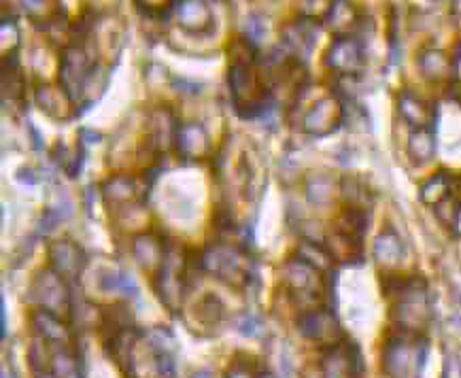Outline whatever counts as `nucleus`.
Segmentation results:
<instances>
[{"mask_svg":"<svg viewBox=\"0 0 461 378\" xmlns=\"http://www.w3.org/2000/svg\"><path fill=\"white\" fill-rule=\"evenodd\" d=\"M230 94H232L234 109L242 117H256L264 113L270 104V87L266 76L256 67V56H239L228 73Z\"/></svg>","mask_w":461,"mask_h":378,"instance_id":"7ed1b4c3","label":"nucleus"},{"mask_svg":"<svg viewBox=\"0 0 461 378\" xmlns=\"http://www.w3.org/2000/svg\"><path fill=\"white\" fill-rule=\"evenodd\" d=\"M409 156L415 164H428L431 158L436 156V139L434 132L429 128L423 130H412L411 137H409Z\"/></svg>","mask_w":461,"mask_h":378,"instance_id":"c756f323","label":"nucleus"},{"mask_svg":"<svg viewBox=\"0 0 461 378\" xmlns=\"http://www.w3.org/2000/svg\"><path fill=\"white\" fill-rule=\"evenodd\" d=\"M0 315H3V338L7 336V304H5V298H3V310H0Z\"/></svg>","mask_w":461,"mask_h":378,"instance_id":"de8ad7c7","label":"nucleus"},{"mask_svg":"<svg viewBox=\"0 0 461 378\" xmlns=\"http://www.w3.org/2000/svg\"><path fill=\"white\" fill-rule=\"evenodd\" d=\"M79 137H81V140H86V143H100V132H94V130H90V128H84L79 132Z\"/></svg>","mask_w":461,"mask_h":378,"instance_id":"49530a36","label":"nucleus"},{"mask_svg":"<svg viewBox=\"0 0 461 378\" xmlns=\"http://www.w3.org/2000/svg\"><path fill=\"white\" fill-rule=\"evenodd\" d=\"M58 378H84L81 357L73 351V346H51V365Z\"/></svg>","mask_w":461,"mask_h":378,"instance_id":"a878e982","label":"nucleus"},{"mask_svg":"<svg viewBox=\"0 0 461 378\" xmlns=\"http://www.w3.org/2000/svg\"><path fill=\"white\" fill-rule=\"evenodd\" d=\"M3 378H15V374H14V372L9 374V368H3Z\"/></svg>","mask_w":461,"mask_h":378,"instance_id":"603ef678","label":"nucleus"},{"mask_svg":"<svg viewBox=\"0 0 461 378\" xmlns=\"http://www.w3.org/2000/svg\"><path fill=\"white\" fill-rule=\"evenodd\" d=\"M448 228H451L453 232L461 238V202H455L453 217H451V223H448Z\"/></svg>","mask_w":461,"mask_h":378,"instance_id":"c03bdc74","label":"nucleus"},{"mask_svg":"<svg viewBox=\"0 0 461 378\" xmlns=\"http://www.w3.org/2000/svg\"><path fill=\"white\" fill-rule=\"evenodd\" d=\"M266 37V23L262 22V17L258 15H251L249 20L245 23V39L249 40V43H259Z\"/></svg>","mask_w":461,"mask_h":378,"instance_id":"a19ab883","label":"nucleus"},{"mask_svg":"<svg viewBox=\"0 0 461 378\" xmlns=\"http://www.w3.org/2000/svg\"><path fill=\"white\" fill-rule=\"evenodd\" d=\"M340 192L348 206H357V209H366V204L370 202V189L366 187V183L357 176H345L340 181Z\"/></svg>","mask_w":461,"mask_h":378,"instance_id":"c9c22d12","label":"nucleus"},{"mask_svg":"<svg viewBox=\"0 0 461 378\" xmlns=\"http://www.w3.org/2000/svg\"><path fill=\"white\" fill-rule=\"evenodd\" d=\"M385 292L392 302V323L395 332L423 336L429 328L434 310L428 285L417 276H393L385 281Z\"/></svg>","mask_w":461,"mask_h":378,"instance_id":"f257e3e1","label":"nucleus"},{"mask_svg":"<svg viewBox=\"0 0 461 378\" xmlns=\"http://www.w3.org/2000/svg\"><path fill=\"white\" fill-rule=\"evenodd\" d=\"M100 192H103L104 202L109 206L128 209V206H137L147 198L149 181L134 175H115L103 183Z\"/></svg>","mask_w":461,"mask_h":378,"instance_id":"9d476101","label":"nucleus"},{"mask_svg":"<svg viewBox=\"0 0 461 378\" xmlns=\"http://www.w3.org/2000/svg\"><path fill=\"white\" fill-rule=\"evenodd\" d=\"M168 245L156 234H139L132 238V257L145 273L156 276L167 259Z\"/></svg>","mask_w":461,"mask_h":378,"instance_id":"a211bd4d","label":"nucleus"},{"mask_svg":"<svg viewBox=\"0 0 461 378\" xmlns=\"http://www.w3.org/2000/svg\"><path fill=\"white\" fill-rule=\"evenodd\" d=\"M189 283H192V274H189L187 257L183 256L179 247L168 245L167 259L156 274V292L170 312H176L183 306V300L189 292Z\"/></svg>","mask_w":461,"mask_h":378,"instance_id":"39448f33","label":"nucleus"},{"mask_svg":"<svg viewBox=\"0 0 461 378\" xmlns=\"http://www.w3.org/2000/svg\"><path fill=\"white\" fill-rule=\"evenodd\" d=\"M200 268L206 274L215 276L223 285L247 292L256 279V264L253 257L242 247L234 242L217 240L211 242L200 256Z\"/></svg>","mask_w":461,"mask_h":378,"instance_id":"f03ea898","label":"nucleus"},{"mask_svg":"<svg viewBox=\"0 0 461 378\" xmlns=\"http://www.w3.org/2000/svg\"><path fill=\"white\" fill-rule=\"evenodd\" d=\"M428 351L423 336L395 332L383 345L381 368L387 378H421Z\"/></svg>","mask_w":461,"mask_h":378,"instance_id":"20e7f679","label":"nucleus"},{"mask_svg":"<svg viewBox=\"0 0 461 378\" xmlns=\"http://www.w3.org/2000/svg\"><path fill=\"white\" fill-rule=\"evenodd\" d=\"M68 321L77 323V328H79V329L103 328L104 310L98 309L96 304L87 302V300H84V302H79V304L73 302V310H70Z\"/></svg>","mask_w":461,"mask_h":378,"instance_id":"72a5a7b5","label":"nucleus"},{"mask_svg":"<svg viewBox=\"0 0 461 378\" xmlns=\"http://www.w3.org/2000/svg\"><path fill=\"white\" fill-rule=\"evenodd\" d=\"M28 298L37 309L50 310L58 317H70V310H73V293H70L68 281L53 268L37 273L28 289Z\"/></svg>","mask_w":461,"mask_h":378,"instance_id":"0eeeda50","label":"nucleus"},{"mask_svg":"<svg viewBox=\"0 0 461 378\" xmlns=\"http://www.w3.org/2000/svg\"><path fill=\"white\" fill-rule=\"evenodd\" d=\"M34 378H58V376L53 374V372L47 370V372H37V376H34Z\"/></svg>","mask_w":461,"mask_h":378,"instance_id":"8fccbe9b","label":"nucleus"},{"mask_svg":"<svg viewBox=\"0 0 461 378\" xmlns=\"http://www.w3.org/2000/svg\"><path fill=\"white\" fill-rule=\"evenodd\" d=\"M98 287L103 289L104 293H122L123 298H137L139 295L137 283H134V279L126 273V270H104V273L98 276Z\"/></svg>","mask_w":461,"mask_h":378,"instance_id":"cd10ccee","label":"nucleus"},{"mask_svg":"<svg viewBox=\"0 0 461 378\" xmlns=\"http://www.w3.org/2000/svg\"><path fill=\"white\" fill-rule=\"evenodd\" d=\"M442 378H451V370H448V365L445 368V374H442Z\"/></svg>","mask_w":461,"mask_h":378,"instance_id":"864d4df0","label":"nucleus"},{"mask_svg":"<svg viewBox=\"0 0 461 378\" xmlns=\"http://www.w3.org/2000/svg\"><path fill=\"white\" fill-rule=\"evenodd\" d=\"M364 45L362 40L353 34H342L336 37L334 43L330 45L325 62L328 67L340 75H357L364 68Z\"/></svg>","mask_w":461,"mask_h":378,"instance_id":"4468645a","label":"nucleus"},{"mask_svg":"<svg viewBox=\"0 0 461 378\" xmlns=\"http://www.w3.org/2000/svg\"><path fill=\"white\" fill-rule=\"evenodd\" d=\"M453 194V176L448 173H436L419 189V200L428 206H440Z\"/></svg>","mask_w":461,"mask_h":378,"instance_id":"bb28decb","label":"nucleus"},{"mask_svg":"<svg viewBox=\"0 0 461 378\" xmlns=\"http://www.w3.org/2000/svg\"><path fill=\"white\" fill-rule=\"evenodd\" d=\"M321 378H357L362 372V353L357 345L342 338L339 345L325 348L319 362Z\"/></svg>","mask_w":461,"mask_h":378,"instance_id":"1a4fd4ad","label":"nucleus"},{"mask_svg":"<svg viewBox=\"0 0 461 378\" xmlns=\"http://www.w3.org/2000/svg\"><path fill=\"white\" fill-rule=\"evenodd\" d=\"M419 68L421 75L428 76L431 81H442L453 73V60H448L445 53L438 50H428L419 56Z\"/></svg>","mask_w":461,"mask_h":378,"instance_id":"c85d7f7f","label":"nucleus"},{"mask_svg":"<svg viewBox=\"0 0 461 378\" xmlns=\"http://www.w3.org/2000/svg\"><path fill=\"white\" fill-rule=\"evenodd\" d=\"M234 328L245 338H262L266 332L264 319L256 315V312H242V315L234 319Z\"/></svg>","mask_w":461,"mask_h":378,"instance_id":"ea45409f","label":"nucleus"},{"mask_svg":"<svg viewBox=\"0 0 461 378\" xmlns=\"http://www.w3.org/2000/svg\"><path fill=\"white\" fill-rule=\"evenodd\" d=\"M173 15L176 26L183 32L194 34V37H204L212 32L215 20H212V11L206 0H173Z\"/></svg>","mask_w":461,"mask_h":378,"instance_id":"ddd939ff","label":"nucleus"},{"mask_svg":"<svg viewBox=\"0 0 461 378\" xmlns=\"http://www.w3.org/2000/svg\"><path fill=\"white\" fill-rule=\"evenodd\" d=\"M34 100H37L39 109L56 122H68L79 113V109L75 106L77 100L64 87L41 86L34 92Z\"/></svg>","mask_w":461,"mask_h":378,"instance_id":"2eb2a0df","label":"nucleus"},{"mask_svg":"<svg viewBox=\"0 0 461 378\" xmlns=\"http://www.w3.org/2000/svg\"><path fill=\"white\" fill-rule=\"evenodd\" d=\"M258 378H279L275 374V372H259Z\"/></svg>","mask_w":461,"mask_h":378,"instance_id":"3c124183","label":"nucleus"},{"mask_svg":"<svg viewBox=\"0 0 461 378\" xmlns=\"http://www.w3.org/2000/svg\"><path fill=\"white\" fill-rule=\"evenodd\" d=\"M258 374L259 372H256L251 362H240V359H236L232 368L228 370L226 378H258Z\"/></svg>","mask_w":461,"mask_h":378,"instance_id":"37998d69","label":"nucleus"},{"mask_svg":"<svg viewBox=\"0 0 461 378\" xmlns=\"http://www.w3.org/2000/svg\"><path fill=\"white\" fill-rule=\"evenodd\" d=\"M23 94H26V81L20 73L15 62H5L3 67V103H23Z\"/></svg>","mask_w":461,"mask_h":378,"instance_id":"473e14b6","label":"nucleus"},{"mask_svg":"<svg viewBox=\"0 0 461 378\" xmlns=\"http://www.w3.org/2000/svg\"><path fill=\"white\" fill-rule=\"evenodd\" d=\"M23 11L37 23H51L60 15L58 0H22Z\"/></svg>","mask_w":461,"mask_h":378,"instance_id":"e433bc0d","label":"nucleus"},{"mask_svg":"<svg viewBox=\"0 0 461 378\" xmlns=\"http://www.w3.org/2000/svg\"><path fill=\"white\" fill-rule=\"evenodd\" d=\"M404 242L393 230H385L376 236L375 249H372V256H375V262L385 270H393L404 262Z\"/></svg>","mask_w":461,"mask_h":378,"instance_id":"4be33fe9","label":"nucleus"},{"mask_svg":"<svg viewBox=\"0 0 461 378\" xmlns=\"http://www.w3.org/2000/svg\"><path fill=\"white\" fill-rule=\"evenodd\" d=\"M53 159L58 162L64 173L68 176H75L81 168V151L77 147H68V145H56V151H53Z\"/></svg>","mask_w":461,"mask_h":378,"instance_id":"58836bf2","label":"nucleus"},{"mask_svg":"<svg viewBox=\"0 0 461 378\" xmlns=\"http://www.w3.org/2000/svg\"><path fill=\"white\" fill-rule=\"evenodd\" d=\"M17 179L22 183H31V185H34V183H39V175L34 168H22L20 173H17Z\"/></svg>","mask_w":461,"mask_h":378,"instance_id":"a18cd8bd","label":"nucleus"},{"mask_svg":"<svg viewBox=\"0 0 461 378\" xmlns=\"http://www.w3.org/2000/svg\"><path fill=\"white\" fill-rule=\"evenodd\" d=\"M226 304L215 293H204L194 304V319H187V323L189 328H198L200 334H206V329L217 332L220 326H223V321H226Z\"/></svg>","mask_w":461,"mask_h":378,"instance_id":"6ab92c4d","label":"nucleus"},{"mask_svg":"<svg viewBox=\"0 0 461 378\" xmlns=\"http://www.w3.org/2000/svg\"><path fill=\"white\" fill-rule=\"evenodd\" d=\"M175 147L183 159H204L211 153V139L203 123H179L175 134Z\"/></svg>","mask_w":461,"mask_h":378,"instance_id":"f3484780","label":"nucleus"},{"mask_svg":"<svg viewBox=\"0 0 461 378\" xmlns=\"http://www.w3.org/2000/svg\"><path fill=\"white\" fill-rule=\"evenodd\" d=\"M147 15H162L173 9V0H134Z\"/></svg>","mask_w":461,"mask_h":378,"instance_id":"79ce46f5","label":"nucleus"},{"mask_svg":"<svg viewBox=\"0 0 461 378\" xmlns=\"http://www.w3.org/2000/svg\"><path fill=\"white\" fill-rule=\"evenodd\" d=\"M364 230H366V211L357 209V206H347V209L340 212L339 221H336V232L356 236V238H362Z\"/></svg>","mask_w":461,"mask_h":378,"instance_id":"f704fd0d","label":"nucleus"},{"mask_svg":"<svg viewBox=\"0 0 461 378\" xmlns=\"http://www.w3.org/2000/svg\"><path fill=\"white\" fill-rule=\"evenodd\" d=\"M345 122V104L336 96L317 100L303 117V130L311 137H328Z\"/></svg>","mask_w":461,"mask_h":378,"instance_id":"f8f14e48","label":"nucleus"},{"mask_svg":"<svg viewBox=\"0 0 461 378\" xmlns=\"http://www.w3.org/2000/svg\"><path fill=\"white\" fill-rule=\"evenodd\" d=\"M283 289L303 310L317 309L323 298V273L304 259L292 257L283 266Z\"/></svg>","mask_w":461,"mask_h":378,"instance_id":"423d86ee","label":"nucleus"},{"mask_svg":"<svg viewBox=\"0 0 461 378\" xmlns=\"http://www.w3.org/2000/svg\"><path fill=\"white\" fill-rule=\"evenodd\" d=\"M328 251L332 253L334 262L339 259L342 264H356L362 257V238L336 232L334 238L330 240Z\"/></svg>","mask_w":461,"mask_h":378,"instance_id":"2f4dec72","label":"nucleus"},{"mask_svg":"<svg viewBox=\"0 0 461 378\" xmlns=\"http://www.w3.org/2000/svg\"><path fill=\"white\" fill-rule=\"evenodd\" d=\"M176 128H179V123H176L173 111L167 109V106H162V109L153 111V115H151V134H149L151 145L158 147V149H167L170 143L175 145Z\"/></svg>","mask_w":461,"mask_h":378,"instance_id":"5701e85b","label":"nucleus"},{"mask_svg":"<svg viewBox=\"0 0 461 378\" xmlns=\"http://www.w3.org/2000/svg\"><path fill=\"white\" fill-rule=\"evenodd\" d=\"M451 9H453V14H455V15L461 17V0H453V3H451Z\"/></svg>","mask_w":461,"mask_h":378,"instance_id":"09e8293b","label":"nucleus"},{"mask_svg":"<svg viewBox=\"0 0 461 378\" xmlns=\"http://www.w3.org/2000/svg\"><path fill=\"white\" fill-rule=\"evenodd\" d=\"M325 23L330 31H334L339 37L351 34L353 28L357 26V11L348 0H332L328 11H325Z\"/></svg>","mask_w":461,"mask_h":378,"instance_id":"b1692460","label":"nucleus"},{"mask_svg":"<svg viewBox=\"0 0 461 378\" xmlns=\"http://www.w3.org/2000/svg\"><path fill=\"white\" fill-rule=\"evenodd\" d=\"M398 113L406 126H411L412 130L429 128L431 122H434V109H431V104L425 103L423 98L415 96L412 92L400 94Z\"/></svg>","mask_w":461,"mask_h":378,"instance_id":"412c9836","label":"nucleus"},{"mask_svg":"<svg viewBox=\"0 0 461 378\" xmlns=\"http://www.w3.org/2000/svg\"><path fill=\"white\" fill-rule=\"evenodd\" d=\"M47 253H50L51 268L68 283L77 281L84 274L87 266V253L79 242H75L73 238L51 240L50 247H47Z\"/></svg>","mask_w":461,"mask_h":378,"instance_id":"9b49d317","label":"nucleus"},{"mask_svg":"<svg viewBox=\"0 0 461 378\" xmlns=\"http://www.w3.org/2000/svg\"><path fill=\"white\" fill-rule=\"evenodd\" d=\"M281 43L285 47L287 56L295 58V60L306 58L312 51V45H315V26L309 20L289 23L283 31Z\"/></svg>","mask_w":461,"mask_h":378,"instance_id":"aec40b11","label":"nucleus"},{"mask_svg":"<svg viewBox=\"0 0 461 378\" xmlns=\"http://www.w3.org/2000/svg\"><path fill=\"white\" fill-rule=\"evenodd\" d=\"M298 257L304 259L306 264H311L312 268H317L319 273H330V270L334 268V257L332 253L328 251V247L319 245L317 240H311L306 238L300 242L298 247Z\"/></svg>","mask_w":461,"mask_h":378,"instance_id":"7c9ffc66","label":"nucleus"},{"mask_svg":"<svg viewBox=\"0 0 461 378\" xmlns=\"http://www.w3.org/2000/svg\"><path fill=\"white\" fill-rule=\"evenodd\" d=\"M143 338L149 342V345L156 348L158 353H162V356H173L176 353V338L175 334L170 332L168 328L164 326H158V328H151L149 332H147Z\"/></svg>","mask_w":461,"mask_h":378,"instance_id":"4c0bfd02","label":"nucleus"},{"mask_svg":"<svg viewBox=\"0 0 461 378\" xmlns=\"http://www.w3.org/2000/svg\"><path fill=\"white\" fill-rule=\"evenodd\" d=\"M298 332L303 338L315 342L323 348H330L345 338L339 319L330 309L317 306V309L303 310L298 319Z\"/></svg>","mask_w":461,"mask_h":378,"instance_id":"6e6552de","label":"nucleus"},{"mask_svg":"<svg viewBox=\"0 0 461 378\" xmlns=\"http://www.w3.org/2000/svg\"><path fill=\"white\" fill-rule=\"evenodd\" d=\"M31 323L34 336L45 340L50 346H70V342H73V332H70L68 323L50 310L32 309Z\"/></svg>","mask_w":461,"mask_h":378,"instance_id":"dca6fc26","label":"nucleus"},{"mask_svg":"<svg viewBox=\"0 0 461 378\" xmlns=\"http://www.w3.org/2000/svg\"><path fill=\"white\" fill-rule=\"evenodd\" d=\"M304 194L306 200L317 209H325V206L332 204L334 194H336V183L330 175L315 173L311 175L304 183Z\"/></svg>","mask_w":461,"mask_h":378,"instance_id":"393cba45","label":"nucleus"}]
</instances>
